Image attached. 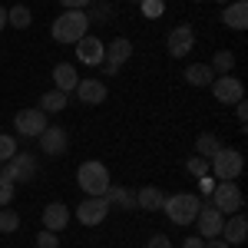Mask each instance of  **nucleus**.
<instances>
[{"label": "nucleus", "instance_id": "obj_1", "mask_svg": "<svg viewBox=\"0 0 248 248\" xmlns=\"http://www.w3.org/2000/svg\"><path fill=\"white\" fill-rule=\"evenodd\" d=\"M199 209H202V199L195 192H175V195H166L162 202V212L169 215L172 225H192Z\"/></svg>", "mask_w": 248, "mask_h": 248}, {"label": "nucleus", "instance_id": "obj_2", "mask_svg": "<svg viewBox=\"0 0 248 248\" xmlns=\"http://www.w3.org/2000/svg\"><path fill=\"white\" fill-rule=\"evenodd\" d=\"M90 30V20H86V10H63L57 20H53V40L57 43H77V40L86 37Z\"/></svg>", "mask_w": 248, "mask_h": 248}, {"label": "nucleus", "instance_id": "obj_3", "mask_svg": "<svg viewBox=\"0 0 248 248\" xmlns=\"http://www.w3.org/2000/svg\"><path fill=\"white\" fill-rule=\"evenodd\" d=\"M209 169L218 182H235V179L242 175V169H245V155L238 153L235 146H222V149L209 159Z\"/></svg>", "mask_w": 248, "mask_h": 248}, {"label": "nucleus", "instance_id": "obj_4", "mask_svg": "<svg viewBox=\"0 0 248 248\" xmlns=\"http://www.w3.org/2000/svg\"><path fill=\"white\" fill-rule=\"evenodd\" d=\"M77 182H79V189L86 192V195H103V192L113 186V182H109V169H106L103 162H96V159H90V162L79 166Z\"/></svg>", "mask_w": 248, "mask_h": 248}, {"label": "nucleus", "instance_id": "obj_5", "mask_svg": "<svg viewBox=\"0 0 248 248\" xmlns=\"http://www.w3.org/2000/svg\"><path fill=\"white\" fill-rule=\"evenodd\" d=\"M212 205L222 212V215L242 212L245 195H242V189H238V182H215V189H212Z\"/></svg>", "mask_w": 248, "mask_h": 248}, {"label": "nucleus", "instance_id": "obj_6", "mask_svg": "<svg viewBox=\"0 0 248 248\" xmlns=\"http://www.w3.org/2000/svg\"><path fill=\"white\" fill-rule=\"evenodd\" d=\"M37 166L40 162L33 153H17L10 162L0 166V175L10 179V182H30V179H37Z\"/></svg>", "mask_w": 248, "mask_h": 248}, {"label": "nucleus", "instance_id": "obj_7", "mask_svg": "<svg viewBox=\"0 0 248 248\" xmlns=\"http://www.w3.org/2000/svg\"><path fill=\"white\" fill-rule=\"evenodd\" d=\"M109 202H106V195H86V202H79L77 205V218L83 225H103L106 222V215H109Z\"/></svg>", "mask_w": 248, "mask_h": 248}, {"label": "nucleus", "instance_id": "obj_8", "mask_svg": "<svg viewBox=\"0 0 248 248\" xmlns=\"http://www.w3.org/2000/svg\"><path fill=\"white\" fill-rule=\"evenodd\" d=\"M133 57V43L126 37H116L113 43H106V53H103V63H99V70L106 73V77H113L116 70L126 63V60Z\"/></svg>", "mask_w": 248, "mask_h": 248}, {"label": "nucleus", "instance_id": "obj_9", "mask_svg": "<svg viewBox=\"0 0 248 248\" xmlns=\"http://www.w3.org/2000/svg\"><path fill=\"white\" fill-rule=\"evenodd\" d=\"M222 225H225V215L215 209L212 202H209V205H202V209H199V215H195L199 238H205V242H209V238H218V235H222Z\"/></svg>", "mask_w": 248, "mask_h": 248}, {"label": "nucleus", "instance_id": "obj_10", "mask_svg": "<svg viewBox=\"0 0 248 248\" xmlns=\"http://www.w3.org/2000/svg\"><path fill=\"white\" fill-rule=\"evenodd\" d=\"M37 139H40V153H43V155H53V159L70 149V133H66L63 126H46Z\"/></svg>", "mask_w": 248, "mask_h": 248}, {"label": "nucleus", "instance_id": "obj_11", "mask_svg": "<svg viewBox=\"0 0 248 248\" xmlns=\"http://www.w3.org/2000/svg\"><path fill=\"white\" fill-rule=\"evenodd\" d=\"M212 96L218 103H225V106H235L238 99H245V86L235 77H215L212 79Z\"/></svg>", "mask_w": 248, "mask_h": 248}, {"label": "nucleus", "instance_id": "obj_12", "mask_svg": "<svg viewBox=\"0 0 248 248\" xmlns=\"http://www.w3.org/2000/svg\"><path fill=\"white\" fill-rule=\"evenodd\" d=\"M14 126H17L20 136H27V139H37L50 123H46V113L43 109H20L17 119H14Z\"/></svg>", "mask_w": 248, "mask_h": 248}, {"label": "nucleus", "instance_id": "obj_13", "mask_svg": "<svg viewBox=\"0 0 248 248\" xmlns=\"http://www.w3.org/2000/svg\"><path fill=\"white\" fill-rule=\"evenodd\" d=\"M166 46H169V57L182 60V57H186V53L192 50V46H195V30H192L189 23H179V27H175V30L169 33Z\"/></svg>", "mask_w": 248, "mask_h": 248}, {"label": "nucleus", "instance_id": "obj_14", "mask_svg": "<svg viewBox=\"0 0 248 248\" xmlns=\"http://www.w3.org/2000/svg\"><path fill=\"white\" fill-rule=\"evenodd\" d=\"M103 53H106V43L99 37H86L83 40H77V57H79V63H86V66H99L103 63Z\"/></svg>", "mask_w": 248, "mask_h": 248}, {"label": "nucleus", "instance_id": "obj_15", "mask_svg": "<svg viewBox=\"0 0 248 248\" xmlns=\"http://www.w3.org/2000/svg\"><path fill=\"white\" fill-rule=\"evenodd\" d=\"M73 93H77L79 103H86V106H99V103H106L109 90H106L103 79H79V86L73 90Z\"/></svg>", "mask_w": 248, "mask_h": 248}, {"label": "nucleus", "instance_id": "obj_16", "mask_svg": "<svg viewBox=\"0 0 248 248\" xmlns=\"http://www.w3.org/2000/svg\"><path fill=\"white\" fill-rule=\"evenodd\" d=\"M66 225H70V205L50 202V205L43 209V229L46 232H63Z\"/></svg>", "mask_w": 248, "mask_h": 248}, {"label": "nucleus", "instance_id": "obj_17", "mask_svg": "<svg viewBox=\"0 0 248 248\" xmlns=\"http://www.w3.org/2000/svg\"><path fill=\"white\" fill-rule=\"evenodd\" d=\"M222 242H229V245H242L248 238V222H245V215L242 212H235L229 222L222 225V235H218Z\"/></svg>", "mask_w": 248, "mask_h": 248}, {"label": "nucleus", "instance_id": "obj_18", "mask_svg": "<svg viewBox=\"0 0 248 248\" xmlns=\"http://www.w3.org/2000/svg\"><path fill=\"white\" fill-rule=\"evenodd\" d=\"M222 23L232 27V30H245V27H248V3H245V0H232V3H225V10H222Z\"/></svg>", "mask_w": 248, "mask_h": 248}, {"label": "nucleus", "instance_id": "obj_19", "mask_svg": "<svg viewBox=\"0 0 248 248\" xmlns=\"http://www.w3.org/2000/svg\"><path fill=\"white\" fill-rule=\"evenodd\" d=\"M53 83H57V90L60 93H73L79 86V73H77V66H70V63H57V70H53Z\"/></svg>", "mask_w": 248, "mask_h": 248}, {"label": "nucleus", "instance_id": "obj_20", "mask_svg": "<svg viewBox=\"0 0 248 248\" xmlns=\"http://www.w3.org/2000/svg\"><path fill=\"white\" fill-rule=\"evenodd\" d=\"M162 202H166V195H162V189H155V186H142V189L136 192V209L162 212Z\"/></svg>", "mask_w": 248, "mask_h": 248}, {"label": "nucleus", "instance_id": "obj_21", "mask_svg": "<svg viewBox=\"0 0 248 248\" xmlns=\"http://www.w3.org/2000/svg\"><path fill=\"white\" fill-rule=\"evenodd\" d=\"M103 195H106V202H109V205H116V209H123V212L136 209V192H129V189H119V186H109V189L103 192Z\"/></svg>", "mask_w": 248, "mask_h": 248}, {"label": "nucleus", "instance_id": "obj_22", "mask_svg": "<svg viewBox=\"0 0 248 248\" xmlns=\"http://www.w3.org/2000/svg\"><path fill=\"white\" fill-rule=\"evenodd\" d=\"M212 79H215V73H212L209 63H192L186 70V83L189 86H212Z\"/></svg>", "mask_w": 248, "mask_h": 248}, {"label": "nucleus", "instance_id": "obj_23", "mask_svg": "<svg viewBox=\"0 0 248 248\" xmlns=\"http://www.w3.org/2000/svg\"><path fill=\"white\" fill-rule=\"evenodd\" d=\"M113 17H116V10L109 0H93L90 3V14H86L90 23H113Z\"/></svg>", "mask_w": 248, "mask_h": 248}, {"label": "nucleus", "instance_id": "obj_24", "mask_svg": "<svg viewBox=\"0 0 248 248\" xmlns=\"http://www.w3.org/2000/svg\"><path fill=\"white\" fill-rule=\"evenodd\" d=\"M66 99H70L66 93H60V90H50V93H43V99H40L37 109H43V113H63V109H66Z\"/></svg>", "mask_w": 248, "mask_h": 248}, {"label": "nucleus", "instance_id": "obj_25", "mask_svg": "<svg viewBox=\"0 0 248 248\" xmlns=\"http://www.w3.org/2000/svg\"><path fill=\"white\" fill-rule=\"evenodd\" d=\"M218 149H222V142H218L215 133H202L199 139H195V155H202V159H212Z\"/></svg>", "mask_w": 248, "mask_h": 248}, {"label": "nucleus", "instance_id": "obj_26", "mask_svg": "<svg viewBox=\"0 0 248 248\" xmlns=\"http://www.w3.org/2000/svg\"><path fill=\"white\" fill-rule=\"evenodd\" d=\"M212 73H218V77H229L232 70H235V53L232 50H218L215 57H212Z\"/></svg>", "mask_w": 248, "mask_h": 248}, {"label": "nucleus", "instance_id": "obj_27", "mask_svg": "<svg viewBox=\"0 0 248 248\" xmlns=\"http://www.w3.org/2000/svg\"><path fill=\"white\" fill-rule=\"evenodd\" d=\"M7 23H10V27H17V30H27V27L33 23V14H30V7H23V3L10 7V10H7Z\"/></svg>", "mask_w": 248, "mask_h": 248}, {"label": "nucleus", "instance_id": "obj_28", "mask_svg": "<svg viewBox=\"0 0 248 248\" xmlns=\"http://www.w3.org/2000/svg\"><path fill=\"white\" fill-rule=\"evenodd\" d=\"M20 229V215L14 209H0V235L3 232H17Z\"/></svg>", "mask_w": 248, "mask_h": 248}, {"label": "nucleus", "instance_id": "obj_29", "mask_svg": "<svg viewBox=\"0 0 248 248\" xmlns=\"http://www.w3.org/2000/svg\"><path fill=\"white\" fill-rule=\"evenodd\" d=\"M14 155H17V142H14V136H0V166L10 162Z\"/></svg>", "mask_w": 248, "mask_h": 248}, {"label": "nucleus", "instance_id": "obj_30", "mask_svg": "<svg viewBox=\"0 0 248 248\" xmlns=\"http://www.w3.org/2000/svg\"><path fill=\"white\" fill-rule=\"evenodd\" d=\"M186 169L199 179V175H209V159H202V155H192L189 162H186Z\"/></svg>", "mask_w": 248, "mask_h": 248}, {"label": "nucleus", "instance_id": "obj_31", "mask_svg": "<svg viewBox=\"0 0 248 248\" xmlns=\"http://www.w3.org/2000/svg\"><path fill=\"white\" fill-rule=\"evenodd\" d=\"M139 7H142L146 17H162L166 14V3L162 0H139Z\"/></svg>", "mask_w": 248, "mask_h": 248}, {"label": "nucleus", "instance_id": "obj_32", "mask_svg": "<svg viewBox=\"0 0 248 248\" xmlns=\"http://www.w3.org/2000/svg\"><path fill=\"white\" fill-rule=\"evenodd\" d=\"M37 248H60V238H57V232H40L37 235Z\"/></svg>", "mask_w": 248, "mask_h": 248}, {"label": "nucleus", "instance_id": "obj_33", "mask_svg": "<svg viewBox=\"0 0 248 248\" xmlns=\"http://www.w3.org/2000/svg\"><path fill=\"white\" fill-rule=\"evenodd\" d=\"M14 202V182L0 175V205H10Z\"/></svg>", "mask_w": 248, "mask_h": 248}, {"label": "nucleus", "instance_id": "obj_34", "mask_svg": "<svg viewBox=\"0 0 248 248\" xmlns=\"http://www.w3.org/2000/svg\"><path fill=\"white\" fill-rule=\"evenodd\" d=\"M60 3H63L66 10H86V7H90L93 0H60Z\"/></svg>", "mask_w": 248, "mask_h": 248}, {"label": "nucleus", "instance_id": "obj_35", "mask_svg": "<svg viewBox=\"0 0 248 248\" xmlns=\"http://www.w3.org/2000/svg\"><path fill=\"white\" fill-rule=\"evenodd\" d=\"M146 248H172V242L166 238V235H153V238H149V245H146Z\"/></svg>", "mask_w": 248, "mask_h": 248}, {"label": "nucleus", "instance_id": "obj_36", "mask_svg": "<svg viewBox=\"0 0 248 248\" xmlns=\"http://www.w3.org/2000/svg\"><path fill=\"white\" fill-rule=\"evenodd\" d=\"M195 182H199V189H202V195H212V189H215V182H212L209 175H199Z\"/></svg>", "mask_w": 248, "mask_h": 248}, {"label": "nucleus", "instance_id": "obj_37", "mask_svg": "<svg viewBox=\"0 0 248 248\" xmlns=\"http://www.w3.org/2000/svg\"><path fill=\"white\" fill-rule=\"evenodd\" d=\"M235 113H238V123L245 126V123H248V106H245V99H238V103H235Z\"/></svg>", "mask_w": 248, "mask_h": 248}, {"label": "nucleus", "instance_id": "obj_38", "mask_svg": "<svg viewBox=\"0 0 248 248\" xmlns=\"http://www.w3.org/2000/svg\"><path fill=\"white\" fill-rule=\"evenodd\" d=\"M182 248H205V238H199V235H189V238L182 242Z\"/></svg>", "mask_w": 248, "mask_h": 248}, {"label": "nucleus", "instance_id": "obj_39", "mask_svg": "<svg viewBox=\"0 0 248 248\" xmlns=\"http://www.w3.org/2000/svg\"><path fill=\"white\" fill-rule=\"evenodd\" d=\"M205 248H232V245H229V242H222V238H209Z\"/></svg>", "mask_w": 248, "mask_h": 248}, {"label": "nucleus", "instance_id": "obj_40", "mask_svg": "<svg viewBox=\"0 0 248 248\" xmlns=\"http://www.w3.org/2000/svg\"><path fill=\"white\" fill-rule=\"evenodd\" d=\"M3 27H7V10L0 7V33H3Z\"/></svg>", "mask_w": 248, "mask_h": 248}, {"label": "nucleus", "instance_id": "obj_41", "mask_svg": "<svg viewBox=\"0 0 248 248\" xmlns=\"http://www.w3.org/2000/svg\"><path fill=\"white\" fill-rule=\"evenodd\" d=\"M215 3H222V7H225V3H232V0H215Z\"/></svg>", "mask_w": 248, "mask_h": 248}, {"label": "nucleus", "instance_id": "obj_42", "mask_svg": "<svg viewBox=\"0 0 248 248\" xmlns=\"http://www.w3.org/2000/svg\"><path fill=\"white\" fill-rule=\"evenodd\" d=\"M195 3H199V0H195Z\"/></svg>", "mask_w": 248, "mask_h": 248}]
</instances>
